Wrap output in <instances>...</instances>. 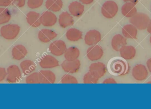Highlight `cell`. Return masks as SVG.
<instances>
[{
	"mask_svg": "<svg viewBox=\"0 0 151 109\" xmlns=\"http://www.w3.org/2000/svg\"><path fill=\"white\" fill-rule=\"evenodd\" d=\"M84 6L79 2H73L69 6V10L70 14L75 17L81 16L84 11Z\"/></svg>",
	"mask_w": 151,
	"mask_h": 109,
	"instance_id": "cb8c5ba5",
	"label": "cell"
},
{
	"mask_svg": "<svg viewBox=\"0 0 151 109\" xmlns=\"http://www.w3.org/2000/svg\"><path fill=\"white\" fill-rule=\"evenodd\" d=\"M147 32L149 34H151V19L150 20L149 24H148V26L147 28Z\"/></svg>",
	"mask_w": 151,
	"mask_h": 109,
	"instance_id": "f35d334b",
	"label": "cell"
},
{
	"mask_svg": "<svg viewBox=\"0 0 151 109\" xmlns=\"http://www.w3.org/2000/svg\"><path fill=\"white\" fill-rule=\"evenodd\" d=\"M99 78L91 72H87L83 77V83L86 84H97L98 83Z\"/></svg>",
	"mask_w": 151,
	"mask_h": 109,
	"instance_id": "f1b7e54d",
	"label": "cell"
},
{
	"mask_svg": "<svg viewBox=\"0 0 151 109\" xmlns=\"http://www.w3.org/2000/svg\"><path fill=\"white\" fill-rule=\"evenodd\" d=\"M127 38L121 34L114 35L111 42V45L113 49L117 52H119L123 46L127 45Z\"/></svg>",
	"mask_w": 151,
	"mask_h": 109,
	"instance_id": "ac0fdd59",
	"label": "cell"
},
{
	"mask_svg": "<svg viewBox=\"0 0 151 109\" xmlns=\"http://www.w3.org/2000/svg\"><path fill=\"white\" fill-rule=\"evenodd\" d=\"M118 4L112 1H106L103 4L101 8L102 15L107 19L114 17L118 13Z\"/></svg>",
	"mask_w": 151,
	"mask_h": 109,
	"instance_id": "277c9868",
	"label": "cell"
},
{
	"mask_svg": "<svg viewBox=\"0 0 151 109\" xmlns=\"http://www.w3.org/2000/svg\"><path fill=\"white\" fill-rule=\"evenodd\" d=\"M106 66L101 62L93 63L89 67V71L96 76L99 78H102L106 72Z\"/></svg>",
	"mask_w": 151,
	"mask_h": 109,
	"instance_id": "7c38bea8",
	"label": "cell"
},
{
	"mask_svg": "<svg viewBox=\"0 0 151 109\" xmlns=\"http://www.w3.org/2000/svg\"><path fill=\"white\" fill-rule=\"evenodd\" d=\"M13 3V0H0V7H8Z\"/></svg>",
	"mask_w": 151,
	"mask_h": 109,
	"instance_id": "836d02e7",
	"label": "cell"
},
{
	"mask_svg": "<svg viewBox=\"0 0 151 109\" xmlns=\"http://www.w3.org/2000/svg\"><path fill=\"white\" fill-rule=\"evenodd\" d=\"M11 19L10 11L7 8L0 7V25L9 23Z\"/></svg>",
	"mask_w": 151,
	"mask_h": 109,
	"instance_id": "83f0119b",
	"label": "cell"
},
{
	"mask_svg": "<svg viewBox=\"0 0 151 109\" xmlns=\"http://www.w3.org/2000/svg\"><path fill=\"white\" fill-rule=\"evenodd\" d=\"M79 1L83 4H89L93 2L94 0H79Z\"/></svg>",
	"mask_w": 151,
	"mask_h": 109,
	"instance_id": "74e56055",
	"label": "cell"
},
{
	"mask_svg": "<svg viewBox=\"0 0 151 109\" xmlns=\"http://www.w3.org/2000/svg\"><path fill=\"white\" fill-rule=\"evenodd\" d=\"M125 2H131L136 4L138 3V0H123Z\"/></svg>",
	"mask_w": 151,
	"mask_h": 109,
	"instance_id": "ab89813d",
	"label": "cell"
},
{
	"mask_svg": "<svg viewBox=\"0 0 151 109\" xmlns=\"http://www.w3.org/2000/svg\"><path fill=\"white\" fill-rule=\"evenodd\" d=\"M101 40V34L96 30H90L87 32L84 37L85 44L88 46L96 45Z\"/></svg>",
	"mask_w": 151,
	"mask_h": 109,
	"instance_id": "9c48e42d",
	"label": "cell"
},
{
	"mask_svg": "<svg viewBox=\"0 0 151 109\" xmlns=\"http://www.w3.org/2000/svg\"><path fill=\"white\" fill-rule=\"evenodd\" d=\"M122 34L127 39H136L138 34V29L132 24H129L123 27Z\"/></svg>",
	"mask_w": 151,
	"mask_h": 109,
	"instance_id": "ffe728a7",
	"label": "cell"
},
{
	"mask_svg": "<svg viewBox=\"0 0 151 109\" xmlns=\"http://www.w3.org/2000/svg\"><path fill=\"white\" fill-rule=\"evenodd\" d=\"M81 65V62L78 59L72 61L65 60L62 63L61 67L65 72L73 74L79 70Z\"/></svg>",
	"mask_w": 151,
	"mask_h": 109,
	"instance_id": "8fae6325",
	"label": "cell"
},
{
	"mask_svg": "<svg viewBox=\"0 0 151 109\" xmlns=\"http://www.w3.org/2000/svg\"><path fill=\"white\" fill-rule=\"evenodd\" d=\"M28 51L26 48L22 44H18L13 47L12 50V56L14 60L20 61L24 59Z\"/></svg>",
	"mask_w": 151,
	"mask_h": 109,
	"instance_id": "9a60e30c",
	"label": "cell"
},
{
	"mask_svg": "<svg viewBox=\"0 0 151 109\" xmlns=\"http://www.w3.org/2000/svg\"><path fill=\"white\" fill-rule=\"evenodd\" d=\"M64 54L65 60L69 61H74L78 59L80 56V51L76 47H70L67 48Z\"/></svg>",
	"mask_w": 151,
	"mask_h": 109,
	"instance_id": "d4e9b609",
	"label": "cell"
},
{
	"mask_svg": "<svg viewBox=\"0 0 151 109\" xmlns=\"http://www.w3.org/2000/svg\"><path fill=\"white\" fill-rule=\"evenodd\" d=\"M57 21L56 16L51 11H46L41 15V22L45 27H52L55 25Z\"/></svg>",
	"mask_w": 151,
	"mask_h": 109,
	"instance_id": "4fadbf2b",
	"label": "cell"
},
{
	"mask_svg": "<svg viewBox=\"0 0 151 109\" xmlns=\"http://www.w3.org/2000/svg\"><path fill=\"white\" fill-rule=\"evenodd\" d=\"M36 65L31 60H25L20 63V67L22 72L24 75H28L35 70Z\"/></svg>",
	"mask_w": 151,
	"mask_h": 109,
	"instance_id": "603a6c76",
	"label": "cell"
},
{
	"mask_svg": "<svg viewBox=\"0 0 151 109\" xmlns=\"http://www.w3.org/2000/svg\"><path fill=\"white\" fill-rule=\"evenodd\" d=\"M7 75V70L6 69L3 67H0V82H2L6 78Z\"/></svg>",
	"mask_w": 151,
	"mask_h": 109,
	"instance_id": "d6a6232c",
	"label": "cell"
},
{
	"mask_svg": "<svg viewBox=\"0 0 151 109\" xmlns=\"http://www.w3.org/2000/svg\"><path fill=\"white\" fill-rule=\"evenodd\" d=\"M63 6L62 0H47L46 2L47 9L54 12H57L61 10Z\"/></svg>",
	"mask_w": 151,
	"mask_h": 109,
	"instance_id": "4316f807",
	"label": "cell"
},
{
	"mask_svg": "<svg viewBox=\"0 0 151 109\" xmlns=\"http://www.w3.org/2000/svg\"><path fill=\"white\" fill-rule=\"evenodd\" d=\"M82 32L76 28L69 29L66 33V37L68 40L71 42H76L82 38Z\"/></svg>",
	"mask_w": 151,
	"mask_h": 109,
	"instance_id": "484cf974",
	"label": "cell"
},
{
	"mask_svg": "<svg viewBox=\"0 0 151 109\" xmlns=\"http://www.w3.org/2000/svg\"><path fill=\"white\" fill-rule=\"evenodd\" d=\"M43 2V0H28L27 6L30 9H37L42 5Z\"/></svg>",
	"mask_w": 151,
	"mask_h": 109,
	"instance_id": "1f68e13d",
	"label": "cell"
},
{
	"mask_svg": "<svg viewBox=\"0 0 151 109\" xmlns=\"http://www.w3.org/2000/svg\"><path fill=\"white\" fill-rule=\"evenodd\" d=\"M150 20V17L147 14L137 12L134 16L130 18L129 22L138 30H144L147 28Z\"/></svg>",
	"mask_w": 151,
	"mask_h": 109,
	"instance_id": "3957f363",
	"label": "cell"
},
{
	"mask_svg": "<svg viewBox=\"0 0 151 109\" xmlns=\"http://www.w3.org/2000/svg\"><path fill=\"white\" fill-rule=\"evenodd\" d=\"M61 83L62 84H77L78 82L76 78L69 74H65L63 76L61 79Z\"/></svg>",
	"mask_w": 151,
	"mask_h": 109,
	"instance_id": "4dcf8cb0",
	"label": "cell"
},
{
	"mask_svg": "<svg viewBox=\"0 0 151 109\" xmlns=\"http://www.w3.org/2000/svg\"><path fill=\"white\" fill-rule=\"evenodd\" d=\"M39 65L42 69H52L59 66V61L53 56L46 55L41 58Z\"/></svg>",
	"mask_w": 151,
	"mask_h": 109,
	"instance_id": "ba28073f",
	"label": "cell"
},
{
	"mask_svg": "<svg viewBox=\"0 0 151 109\" xmlns=\"http://www.w3.org/2000/svg\"><path fill=\"white\" fill-rule=\"evenodd\" d=\"M117 83L116 80L112 78L106 79L103 82V84H116Z\"/></svg>",
	"mask_w": 151,
	"mask_h": 109,
	"instance_id": "d590c367",
	"label": "cell"
},
{
	"mask_svg": "<svg viewBox=\"0 0 151 109\" xmlns=\"http://www.w3.org/2000/svg\"><path fill=\"white\" fill-rule=\"evenodd\" d=\"M122 13L126 17H132L137 13L135 4L131 2H126L121 9Z\"/></svg>",
	"mask_w": 151,
	"mask_h": 109,
	"instance_id": "7402d4cb",
	"label": "cell"
},
{
	"mask_svg": "<svg viewBox=\"0 0 151 109\" xmlns=\"http://www.w3.org/2000/svg\"><path fill=\"white\" fill-rule=\"evenodd\" d=\"M57 35V34L53 30L42 29L39 32L38 37L41 42L47 43L55 39Z\"/></svg>",
	"mask_w": 151,
	"mask_h": 109,
	"instance_id": "5bb4252c",
	"label": "cell"
},
{
	"mask_svg": "<svg viewBox=\"0 0 151 109\" xmlns=\"http://www.w3.org/2000/svg\"><path fill=\"white\" fill-rule=\"evenodd\" d=\"M39 72L40 84H53L55 82V75L51 71L42 70Z\"/></svg>",
	"mask_w": 151,
	"mask_h": 109,
	"instance_id": "2e32d148",
	"label": "cell"
},
{
	"mask_svg": "<svg viewBox=\"0 0 151 109\" xmlns=\"http://www.w3.org/2000/svg\"><path fill=\"white\" fill-rule=\"evenodd\" d=\"M119 52L122 58L126 60H130L134 58L137 52L134 46L127 45L123 46Z\"/></svg>",
	"mask_w": 151,
	"mask_h": 109,
	"instance_id": "e0dca14e",
	"label": "cell"
},
{
	"mask_svg": "<svg viewBox=\"0 0 151 109\" xmlns=\"http://www.w3.org/2000/svg\"><path fill=\"white\" fill-rule=\"evenodd\" d=\"M6 81L10 84L17 83L22 77V73L19 67L15 65H10L7 69Z\"/></svg>",
	"mask_w": 151,
	"mask_h": 109,
	"instance_id": "5b68a950",
	"label": "cell"
},
{
	"mask_svg": "<svg viewBox=\"0 0 151 109\" xmlns=\"http://www.w3.org/2000/svg\"><path fill=\"white\" fill-rule=\"evenodd\" d=\"M129 65L124 59L114 58L108 64V70L112 75L114 76H123L129 73Z\"/></svg>",
	"mask_w": 151,
	"mask_h": 109,
	"instance_id": "6da1fadb",
	"label": "cell"
},
{
	"mask_svg": "<svg viewBox=\"0 0 151 109\" xmlns=\"http://www.w3.org/2000/svg\"><path fill=\"white\" fill-rule=\"evenodd\" d=\"M58 22L60 27L62 28H66L74 24V20L71 15L67 12L64 11L59 16Z\"/></svg>",
	"mask_w": 151,
	"mask_h": 109,
	"instance_id": "44dd1931",
	"label": "cell"
},
{
	"mask_svg": "<svg viewBox=\"0 0 151 109\" xmlns=\"http://www.w3.org/2000/svg\"><path fill=\"white\" fill-rule=\"evenodd\" d=\"M26 0H13V3L19 8H22L25 4Z\"/></svg>",
	"mask_w": 151,
	"mask_h": 109,
	"instance_id": "e575fe53",
	"label": "cell"
},
{
	"mask_svg": "<svg viewBox=\"0 0 151 109\" xmlns=\"http://www.w3.org/2000/svg\"><path fill=\"white\" fill-rule=\"evenodd\" d=\"M104 51L102 47L96 45L88 48L87 51V56L91 61H96L102 58Z\"/></svg>",
	"mask_w": 151,
	"mask_h": 109,
	"instance_id": "30bf717a",
	"label": "cell"
},
{
	"mask_svg": "<svg viewBox=\"0 0 151 109\" xmlns=\"http://www.w3.org/2000/svg\"><path fill=\"white\" fill-rule=\"evenodd\" d=\"M20 27L16 24L3 26L0 29V34L5 39L11 40L16 39L20 32Z\"/></svg>",
	"mask_w": 151,
	"mask_h": 109,
	"instance_id": "7a4b0ae2",
	"label": "cell"
},
{
	"mask_svg": "<svg viewBox=\"0 0 151 109\" xmlns=\"http://www.w3.org/2000/svg\"><path fill=\"white\" fill-rule=\"evenodd\" d=\"M25 82L28 84H40L39 72H35L28 75L26 78Z\"/></svg>",
	"mask_w": 151,
	"mask_h": 109,
	"instance_id": "f546056e",
	"label": "cell"
},
{
	"mask_svg": "<svg viewBox=\"0 0 151 109\" xmlns=\"http://www.w3.org/2000/svg\"><path fill=\"white\" fill-rule=\"evenodd\" d=\"M150 44H151V36H150Z\"/></svg>",
	"mask_w": 151,
	"mask_h": 109,
	"instance_id": "60d3db41",
	"label": "cell"
},
{
	"mask_svg": "<svg viewBox=\"0 0 151 109\" xmlns=\"http://www.w3.org/2000/svg\"><path fill=\"white\" fill-rule=\"evenodd\" d=\"M132 75L137 81H143L149 76V70L147 67L143 64H137L132 69Z\"/></svg>",
	"mask_w": 151,
	"mask_h": 109,
	"instance_id": "8992f818",
	"label": "cell"
},
{
	"mask_svg": "<svg viewBox=\"0 0 151 109\" xmlns=\"http://www.w3.org/2000/svg\"><path fill=\"white\" fill-rule=\"evenodd\" d=\"M27 23L32 27H38L41 25V16L40 13L34 11H30L26 15Z\"/></svg>",
	"mask_w": 151,
	"mask_h": 109,
	"instance_id": "d6986e66",
	"label": "cell"
},
{
	"mask_svg": "<svg viewBox=\"0 0 151 109\" xmlns=\"http://www.w3.org/2000/svg\"><path fill=\"white\" fill-rule=\"evenodd\" d=\"M49 50L52 54L55 56H60L64 54L67 49L66 44L62 40H57L50 43Z\"/></svg>",
	"mask_w": 151,
	"mask_h": 109,
	"instance_id": "52a82bcc",
	"label": "cell"
},
{
	"mask_svg": "<svg viewBox=\"0 0 151 109\" xmlns=\"http://www.w3.org/2000/svg\"><path fill=\"white\" fill-rule=\"evenodd\" d=\"M146 66L148 70L151 73V58L147 60L146 62Z\"/></svg>",
	"mask_w": 151,
	"mask_h": 109,
	"instance_id": "8d00e7d4",
	"label": "cell"
}]
</instances>
